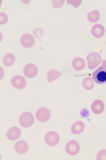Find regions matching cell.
Listing matches in <instances>:
<instances>
[{
	"mask_svg": "<svg viewBox=\"0 0 106 160\" xmlns=\"http://www.w3.org/2000/svg\"><path fill=\"white\" fill-rule=\"evenodd\" d=\"M33 33H34V35L36 38H41V35H43L44 31L43 29H40V28H36V29H34V31H33Z\"/></svg>",
	"mask_w": 106,
	"mask_h": 160,
	"instance_id": "cb8c5ba5",
	"label": "cell"
},
{
	"mask_svg": "<svg viewBox=\"0 0 106 160\" xmlns=\"http://www.w3.org/2000/svg\"><path fill=\"white\" fill-rule=\"evenodd\" d=\"M83 87H84L85 90L89 91V90L94 89V80L92 79V77H86L84 80H83Z\"/></svg>",
	"mask_w": 106,
	"mask_h": 160,
	"instance_id": "e0dca14e",
	"label": "cell"
},
{
	"mask_svg": "<svg viewBox=\"0 0 106 160\" xmlns=\"http://www.w3.org/2000/svg\"><path fill=\"white\" fill-rule=\"evenodd\" d=\"M92 79L98 84H105L106 83V60L102 61V65L95 68V71L92 73Z\"/></svg>",
	"mask_w": 106,
	"mask_h": 160,
	"instance_id": "6da1fadb",
	"label": "cell"
},
{
	"mask_svg": "<svg viewBox=\"0 0 106 160\" xmlns=\"http://www.w3.org/2000/svg\"><path fill=\"white\" fill-rule=\"evenodd\" d=\"M0 71H1V78H2V77H3V69L0 68Z\"/></svg>",
	"mask_w": 106,
	"mask_h": 160,
	"instance_id": "d4e9b609",
	"label": "cell"
},
{
	"mask_svg": "<svg viewBox=\"0 0 106 160\" xmlns=\"http://www.w3.org/2000/svg\"><path fill=\"white\" fill-rule=\"evenodd\" d=\"M3 64L6 66H11L14 64L15 62V56L13 53H7L6 56L3 57Z\"/></svg>",
	"mask_w": 106,
	"mask_h": 160,
	"instance_id": "d6986e66",
	"label": "cell"
},
{
	"mask_svg": "<svg viewBox=\"0 0 106 160\" xmlns=\"http://www.w3.org/2000/svg\"><path fill=\"white\" fill-rule=\"evenodd\" d=\"M7 14H4L3 12H1V13H0V24L4 25V24H7Z\"/></svg>",
	"mask_w": 106,
	"mask_h": 160,
	"instance_id": "7402d4cb",
	"label": "cell"
},
{
	"mask_svg": "<svg viewBox=\"0 0 106 160\" xmlns=\"http://www.w3.org/2000/svg\"><path fill=\"white\" fill-rule=\"evenodd\" d=\"M80 144L79 142L72 140V141H69L68 143L66 144V152L68 155L70 156H76V155L80 152Z\"/></svg>",
	"mask_w": 106,
	"mask_h": 160,
	"instance_id": "9c48e42d",
	"label": "cell"
},
{
	"mask_svg": "<svg viewBox=\"0 0 106 160\" xmlns=\"http://www.w3.org/2000/svg\"><path fill=\"white\" fill-rule=\"evenodd\" d=\"M61 76H62L61 72H58V69H55V68H52L48 72L47 80H48V82H52V81H55L56 79H58Z\"/></svg>",
	"mask_w": 106,
	"mask_h": 160,
	"instance_id": "2e32d148",
	"label": "cell"
},
{
	"mask_svg": "<svg viewBox=\"0 0 106 160\" xmlns=\"http://www.w3.org/2000/svg\"><path fill=\"white\" fill-rule=\"evenodd\" d=\"M34 123V117L31 112H24L19 118V124L25 128L31 127Z\"/></svg>",
	"mask_w": 106,
	"mask_h": 160,
	"instance_id": "277c9868",
	"label": "cell"
},
{
	"mask_svg": "<svg viewBox=\"0 0 106 160\" xmlns=\"http://www.w3.org/2000/svg\"><path fill=\"white\" fill-rule=\"evenodd\" d=\"M104 109H105V105L102 100L97 99L91 104V111L94 114H101L104 111Z\"/></svg>",
	"mask_w": 106,
	"mask_h": 160,
	"instance_id": "8fae6325",
	"label": "cell"
},
{
	"mask_svg": "<svg viewBox=\"0 0 106 160\" xmlns=\"http://www.w3.org/2000/svg\"><path fill=\"white\" fill-rule=\"evenodd\" d=\"M71 65H72V68L76 69V71H83V69L85 68L86 63H85L84 59L80 58V57H76V58H74L73 60H72Z\"/></svg>",
	"mask_w": 106,
	"mask_h": 160,
	"instance_id": "4fadbf2b",
	"label": "cell"
},
{
	"mask_svg": "<svg viewBox=\"0 0 106 160\" xmlns=\"http://www.w3.org/2000/svg\"><path fill=\"white\" fill-rule=\"evenodd\" d=\"M84 129H85V124L82 121H77V122H76L71 126V132L73 135H80V133H82L84 131Z\"/></svg>",
	"mask_w": 106,
	"mask_h": 160,
	"instance_id": "9a60e30c",
	"label": "cell"
},
{
	"mask_svg": "<svg viewBox=\"0 0 106 160\" xmlns=\"http://www.w3.org/2000/svg\"><path fill=\"white\" fill-rule=\"evenodd\" d=\"M11 83L15 89L21 90V89H25V86H27V80H25V77L19 76V75H16V76L12 77Z\"/></svg>",
	"mask_w": 106,
	"mask_h": 160,
	"instance_id": "ba28073f",
	"label": "cell"
},
{
	"mask_svg": "<svg viewBox=\"0 0 106 160\" xmlns=\"http://www.w3.org/2000/svg\"><path fill=\"white\" fill-rule=\"evenodd\" d=\"M104 33H105L104 27L100 24H95L94 27L91 28V34L97 38H102L103 35H104Z\"/></svg>",
	"mask_w": 106,
	"mask_h": 160,
	"instance_id": "5bb4252c",
	"label": "cell"
},
{
	"mask_svg": "<svg viewBox=\"0 0 106 160\" xmlns=\"http://www.w3.org/2000/svg\"><path fill=\"white\" fill-rule=\"evenodd\" d=\"M87 18L90 22H97L100 19V12L98 10H94V11L89 12L87 15Z\"/></svg>",
	"mask_w": 106,
	"mask_h": 160,
	"instance_id": "ac0fdd59",
	"label": "cell"
},
{
	"mask_svg": "<svg viewBox=\"0 0 106 160\" xmlns=\"http://www.w3.org/2000/svg\"><path fill=\"white\" fill-rule=\"evenodd\" d=\"M24 74L25 77H28V78H34V77L37 76V74H38L37 66L33 63L25 64V68H24Z\"/></svg>",
	"mask_w": 106,
	"mask_h": 160,
	"instance_id": "8992f818",
	"label": "cell"
},
{
	"mask_svg": "<svg viewBox=\"0 0 106 160\" xmlns=\"http://www.w3.org/2000/svg\"><path fill=\"white\" fill-rule=\"evenodd\" d=\"M64 3V0H53L52 6L53 8H61Z\"/></svg>",
	"mask_w": 106,
	"mask_h": 160,
	"instance_id": "603a6c76",
	"label": "cell"
},
{
	"mask_svg": "<svg viewBox=\"0 0 106 160\" xmlns=\"http://www.w3.org/2000/svg\"><path fill=\"white\" fill-rule=\"evenodd\" d=\"M45 142L49 146H55L59 142V136L55 131H49L45 136Z\"/></svg>",
	"mask_w": 106,
	"mask_h": 160,
	"instance_id": "5b68a950",
	"label": "cell"
},
{
	"mask_svg": "<svg viewBox=\"0 0 106 160\" xmlns=\"http://www.w3.org/2000/svg\"><path fill=\"white\" fill-rule=\"evenodd\" d=\"M20 129L18 127H11L9 130L7 131V138L11 141L18 140L20 137Z\"/></svg>",
	"mask_w": 106,
	"mask_h": 160,
	"instance_id": "7c38bea8",
	"label": "cell"
},
{
	"mask_svg": "<svg viewBox=\"0 0 106 160\" xmlns=\"http://www.w3.org/2000/svg\"><path fill=\"white\" fill-rule=\"evenodd\" d=\"M35 43V38L30 33H25L20 38V44L25 48H31Z\"/></svg>",
	"mask_w": 106,
	"mask_h": 160,
	"instance_id": "52a82bcc",
	"label": "cell"
},
{
	"mask_svg": "<svg viewBox=\"0 0 106 160\" xmlns=\"http://www.w3.org/2000/svg\"><path fill=\"white\" fill-rule=\"evenodd\" d=\"M101 63H102V58L99 52H90L87 56V65L91 71L99 68Z\"/></svg>",
	"mask_w": 106,
	"mask_h": 160,
	"instance_id": "7a4b0ae2",
	"label": "cell"
},
{
	"mask_svg": "<svg viewBox=\"0 0 106 160\" xmlns=\"http://www.w3.org/2000/svg\"><path fill=\"white\" fill-rule=\"evenodd\" d=\"M14 148H15V152H16V153L20 154V155H24L29 151V145H28V143L25 141L20 140L15 143Z\"/></svg>",
	"mask_w": 106,
	"mask_h": 160,
	"instance_id": "30bf717a",
	"label": "cell"
},
{
	"mask_svg": "<svg viewBox=\"0 0 106 160\" xmlns=\"http://www.w3.org/2000/svg\"><path fill=\"white\" fill-rule=\"evenodd\" d=\"M35 118H37L38 122L40 123H46L50 120L51 118V112L48 108L46 107H41L39 108L37 111H36V114H35Z\"/></svg>",
	"mask_w": 106,
	"mask_h": 160,
	"instance_id": "3957f363",
	"label": "cell"
},
{
	"mask_svg": "<svg viewBox=\"0 0 106 160\" xmlns=\"http://www.w3.org/2000/svg\"><path fill=\"white\" fill-rule=\"evenodd\" d=\"M97 160H106V149H101L97 154Z\"/></svg>",
	"mask_w": 106,
	"mask_h": 160,
	"instance_id": "ffe728a7",
	"label": "cell"
},
{
	"mask_svg": "<svg viewBox=\"0 0 106 160\" xmlns=\"http://www.w3.org/2000/svg\"><path fill=\"white\" fill-rule=\"evenodd\" d=\"M67 3L71 4V6L74 7V8H77V7L81 6L82 0H67Z\"/></svg>",
	"mask_w": 106,
	"mask_h": 160,
	"instance_id": "44dd1931",
	"label": "cell"
}]
</instances>
